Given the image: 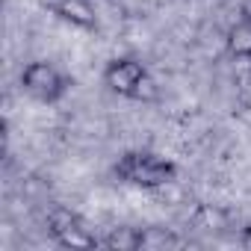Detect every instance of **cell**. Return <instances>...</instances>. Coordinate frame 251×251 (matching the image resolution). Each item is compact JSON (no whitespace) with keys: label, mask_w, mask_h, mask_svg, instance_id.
Listing matches in <instances>:
<instances>
[{"label":"cell","mask_w":251,"mask_h":251,"mask_svg":"<svg viewBox=\"0 0 251 251\" xmlns=\"http://www.w3.org/2000/svg\"><path fill=\"white\" fill-rule=\"evenodd\" d=\"M112 177L118 183H127L133 189H145V192H157V189H166L175 183L177 177V163H172L169 157L163 154H154V151H142V148H133V151H124L115 163H112Z\"/></svg>","instance_id":"6da1fadb"},{"label":"cell","mask_w":251,"mask_h":251,"mask_svg":"<svg viewBox=\"0 0 251 251\" xmlns=\"http://www.w3.org/2000/svg\"><path fill=\"white\" fill-rule=\"evenodd\" d=\"M239 18L251 21V0H239Z\"/></svg>","instance_id":"30bf717a"},{"label":"cell","mask_w":251,"mask_h":251,"mask_svg":"<svg viewBox=\"0 0 251 251\" xmlns=\"http://www.w3.org/2000/svg\"><path fill=\"white\" fill-rule=\"evenodd\" d=\"M192 225L204 227V230H222V227H227V213L219 207H210V204H198L192 213Z\"/></svg>","instance_id":"ba28073f"},{"label":"cell","mask_w":251,"mask_h":251,"mask_svg":"<svg viewBox=\"0 0 251 251\" xmlns=\"http://www.w3.org/2000/svg\"><path fill=\"white\" fill-rule=\"evenodd\" d=\"M77 225H80V216H77L74 210L62 207V204L50 207L48 216H45V227H48V233H50L53 239H62V236H65L68 230H74Z\"/></svg>","instance_id":"52a82bcc"},{"label":"cell","mask_w":251,"mask_h":251,"mask_svg":"<svg viewBox=\"0 0 251 251\" xmlns=\"http://www.w3.org/2000/svg\"><path fill=\"white\" fill-rule=\"evenodd\" d=\"M18 83L39 103H59L65 98V92H68V77L53 62H45V59L27 62L21 68V74H18Z\"/></svg>","instance_id":"7a4b0ae2"},{"label":"cell","mask_w":251,"mask_h":251,"mask_svg":"<svg viewBox=\"0 0 251 251\" xmlns=\"http://www.w3.org/2000/svg\"><path fill=\"white\" fill-rule=\"evenodd\" d=\"M225 50H227L230 59L251 62V21L239 18L236 24L227 27V33H225Z\"/></svg>","instance_id":"5b68a950"},{"label":"cell","mask_w":251,"mask_h":251,"mask_svg":"<svg viewBox=\"0 0 251 251\" xmlns=\"http://www.w3.org/2000/svg\"><path fill=\"white\" fill-rule=\"evenodd\" d=\"M239 245L251 251V227H242V233H239Z\"/></svg>","instance_id":"8fae6325"},{"label":"cell","mask_w":251,"mask_h":251,"mask_svg":"<svg viewBox=\"0 0 251 251\" xmlns=\"http://www.w3.org/2000/svg\"><path fill=\"white\" fill-rule=\"evenodd\" d=\"M42 6L77 30H95L98 27V12L92 6V0H42Z\"/></svg>","instance_id":"277c9868"},{"label":"cell","mask_w":251,"mask_h":251,"mask_svg":"<svg viewBox=\"0 0 251 251\" xmlns=\"http://www.w3.org/2000/svg\"><path fill=\"white\" fill-rule=\"evenodd\" d=\"M56 245H62V248H98L100 239H98L89 227H83V222H80L74 230H68L62 239H56Z\"/></svg>","instance_id":"9c48e42d"},{"label":"cell","mask_w":251,"mask_h":251,"mask_svg":"<svg viewBox=\"0 0 251 251\" xmlns=\"http://www.w3.org/2000/svg\"><path fill=\"white\" fill-rule=\"evenodd\" d=\"M142 242H145V227H133V225L109 227V233L100 239V245L109 251H139Z\"/></svg>","instance_id":"8992f818"},{"label":"cell","mask_w":251,"mask_h":251,"mask_svg":"<svg viewBox=\"0 0 251 251\" xmlns=\"http://www.w3.org/2000/svg\"><path fill=\"white\" fill-rule=\"evenodd\" d=\"M148 77H151V71H148V65L139 56H115L100 71V80H103V86L112 95L130 98V100L139 98V92H142V86H145Z\"/></svg>","instance_id":"3957f363"}]
</instances>
